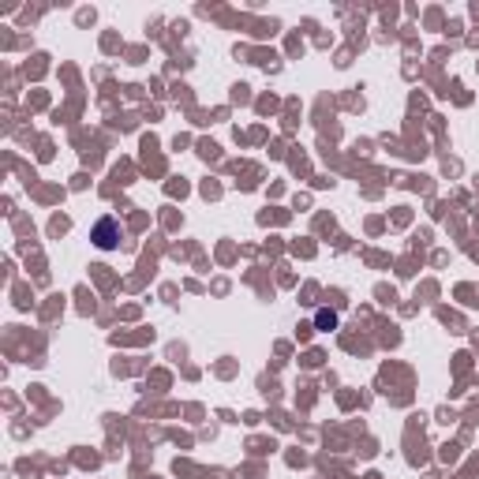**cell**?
I'll list each match as a JSON object with an SVG mask.
<instances>
[{
  "label": "cell",
  "instance_id": "obj_1",
  "mask_svg": "<svg viewBox=\"0 0 479 479\" xmlns=\"http://www.w3.org/2000/svg\"><path fill=\"white\" fill-rule=\"evenodd\" d=\"M116 240H120L116 217H102V221H98V229H94V244H98L102 251H109V247H116Z\"/></svg>",
  "mask_w": 479,
  "mask_h": 479
}]
</instances>
